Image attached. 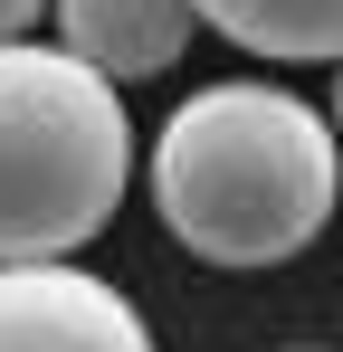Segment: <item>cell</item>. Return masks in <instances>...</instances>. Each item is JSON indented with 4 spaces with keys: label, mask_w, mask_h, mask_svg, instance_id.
<instances>
[{
    "label": "cell",
    "mask_w": 343,
    "mask_h": 352,
    "mask_svg": "<svg viewBox=\"0 0 343 352\" xmlns=\"http://www.w3.org/2000/svg\"><path fill=\"white\" fill-rule=\"evenodd\" d=\"M343 190V143L324 105L267 76H220L153 133V210L210 267H286L305 257Z\"/></svg>",
    "instance_id": "obj_1"
},
{
    "label": "cell",
    "mask_w": 343,
    "mask_h": 352,
    "mask_svg": "<svg viewBox=\"0 0 343 352\" xmlns=\"http://www.w3.org/2000/svg\"><path fill=\"white\" fill-rule=\"evenodd\" d=\"M134 181V115L67 48H0V267L76 257Z\"/></svg>",
    "instance_id": "obj_2"
},
{
    "label": "cell",
    "mask_w": 343,
    "mask_h": 352,
    "mask_svg": "<svg viewBox=\"0 0 343 352\" xmlns=\"http://www.w3.org/2000/svg\"><path fill=\"white\" fill-rule=\"evenodd\" d=\"M0 352H153L143 314L96 267H0Z\"/></svg>",
    "instance_id": "obj_3"
},
{
    "label": "cell",
    "mask_w": 343,
    "mask_h": 352,
    "mask_svg": "<svg viewBox=\"0 0 343 352\" xmlns=\"http://www.w3.org/2000/svg\"><path fill=\"white\" fill-rule=\"evenodd\" d=\"M191 29H200L191 0H57V48L86 58L105 86L172 76L181 48H191Z\"/></svg>",
    "instance_id": "obj_4"
},
{
    "label": "cell",
    "mask_w": 343,
    "mask_h": 352,
    "mask_svg": "<svg viewBox=\"0 0 343 352\" xmlns=\"http://www.w3.org/2000/svg\"><path fill=\"white\" fill-rule=\"evenodd\" d=\"M200 29L267 67H343V0H191Z\"/></svg>",
    "instance_id": "obj_5"
},
{
    "label": "cell",
    "mask_w": 343,
    "mask_h": 352,
    "mask_svg": "<svg viewBox=\"0 0 343 352\" xmlns=\"http://www.w3.org/2000/svg\"><path fill=\"white\" fill-rule=\"evenodd\" d=\"M39 10H48V0H0V48H19V38L39 29Z\"/></svg>",
    "instance_id": "obj_6"
},
{
    "label": "cell",
    "mask_w": 343,
    "mask_h": 352,
    "mask_svg": "<svg viewBox=\"0 0 343 352\" xmlns=\"http://www.w3.org/2000/svg\"><path fill=\"white\" fill-rule=\"evenodd\" d=\"M324 124H334V143H343V67H334V96H324Z\"/></svg>",
    "instance_id": "obj_7"
},
{
    "label": "cell",
    "mask_w": 343,
    "mask_h": 352,
    "mask_svg": "<svg viewBox=\"0 0 343 352\" xmlns=\"http://www.w3.org/2000/svg\"><path fill=\"white\" fill-rule=\"evenodd\" d=\"M286 352H334V343H286Z\"/></svg>",
    "instance_id": "obj_8"
}]
</instances>
